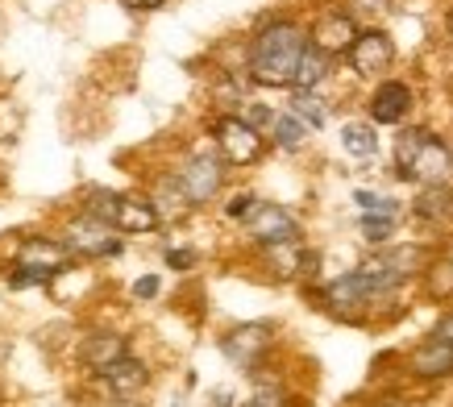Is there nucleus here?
I'll return each instance as SVG.
<instances>
[{
  "label": "nucleus",
  "instance_id": "obj_20",
  "mask_svg": "<svg viewBox=\"0 0 453 407\" xmlns=\"http://www.w3.org/2000/svg\"><path fill=\"white\" fill-rule=\"evenodd\" d=\"M449 200H453V191L441 183V188H425L420 191V200H416V217H445L449 212Z\"/></svg>",
  "mask_w": 453,
  "mask_h": 407
},
{
  "label": "nucleus",
  "instance_id": "obj_23",
  "mask_svg": "<svg viewBox=\"0 0 453 407\" xmlns=\"http://www.w3.org/2000/svg\"><path fill=\"white\" fill-rule=\"evenodd\" d=\"M275 117H279V112H271L266 104H254V100H250L246 112H242V121L254 125V129H262V125H275Z\"/></svg>",
  "mask_w": 453,
  "mask_h": 407
},
{
  "label": "nucleus",
  "instance_id": "obj_6",
  "mask_svg": "<svg viewBox=\"0 0 453 407\" xmlns=\"http://www.w3.org/2000/svg\"><path fill=\"white\" fill-rule=\"evenodd\" d=\"M220 179H225V166H220V158H212V154H196V158H188V166L179 171V183H183V191H188L192 204L212 200L220 191Z\"/></svg>",
  "mask_w": 453,
  "mask_h": 407
},
{
  "label": "nucleus",
  "instance_id": "obj_5",
  "mask_svg": "<svg viewBox=\"0 0 453 407\" xmlns=\"http://www.w3.org/2000/svg\"><path fill=\"white\" fill-rule=\"evenodd\" d=\"M71 254H88V258H104V254H117L121 250V237H112V225L109 220H96V217H80L71 220L67 229V242H63Z\"/></svg>",
  "mask_w": 453,
  "mask_h": 407
},
{
  "label": "nucleus",
  "instance_id": "obj_9",
  "mask_svg": "<svg viewBox=\"0 0 453 407\" xmlns=\"http://www.w3.org/2000/svg\"><path fill=\"white\" fill-rule=\"evenodd\" d=\"M354 42H357V29L349 13H325L312 29V46L325 50V55H349Z\"/></svg>",
  "mask_w": 453,
  "mask_h": 407
},
{
  "label": "nucleus",
  "instance_id": "obj_14",
  "mask_svg": "<svg viewBox=\"0 0 453 407\" xmlns=\"http://www.w3.org/2000/svg\"><path fill=\"white\" fill-rule=\"evenodd\" d=\"M325 299H329L333 308H342V312H354V308H362V303H371L374 291H371V283H366V274L349 271V274H342L337 283H329Z\"/></svg>",
  "mask_w": 453,
  "mask_h": 407
},
{
  "label": "nucleus",
  "instance_id": "obj_21",
  "mask_svg": "<svg viewBox=\"0 0 453 407\" xmlns=\"http://www.w3.org/2000/svg\"><path fill=\"white\" fill-rule=\"evenodd\" d=\"M291 112H296L308 129H320V125H325V104H320L316 96H308V92H300L296 100H291Z\"/></svg>",
  "mask_w": 453,
  "mask_h": 407
},
{
  "label": "nucleus",
  "instance_id": "obj_8",
  "mask_svg": "<svg viewBox=\"0 0 453 407\" xmlns=\"http://www.w3.org/2000/svg\"><path fill=\"white\" fill-rule=\"evenodd\" d=\"M220 349H225V357L237 362V366H254L262 353L271 349V325H242V328H234L229 337L220 341Z\"/></svg>",
  "mask_w": 453,
  "mask_h": 407
},
{
  "label": "nucleus",
  "instance_id": "obj_15",
  "mask_svg": "<svg viewBox=\"0 0 453 407\" xmlns=\"http://www.w3.org/2000/svg\"><path fill=\"white\" fill-rule=\"evenodd\" d=\"M104 382H109V391H112V395L129 399V395H138L142 387H146V366H142L138 357H129V353H125L121 362L104 366Z\"/></svg>",
  "mask_w": 453,
  "mask_h": 407
},
{
  "label": "nucleus",
  "instance_id": "obj_24",
  "mask_svg": "<svg viewBox=\"0 0 453 407\" xmlns=\"http://www.w3.org/2000/svg\"><path fill=\"white\" fill-rule=\"evenodd\" d=\"M387 0H349V17H383Z\"/></svg>",
  "mask_w": 453,
  "mask_h": 407
},
{
  "label": "nucleus",
  "instance_id": "obj_2",
  "mask_svg": "<svg viewBox=\"0 0 453 407\" xmlns=\"http://www.w3.org/2000/svg\"><path fill=\"white\" fill-rule=\"evenodd\" d=\"M395 166L399 175L420 183V188H441V183H449L453 154L428 129H403L395 142Z\"/></svg>",
  "mask_w": 453,
  "mask_h": 407
},
{
  "label": "nucleus",
  "instance_id": "obj_22",
  "mask_svg": "<svg viewBox=\"0 0 453 407\" xmlns=\"http://www.w3.org/2000/svg\"><path fill=\"white\" fill-rule=\"evenodd\" d=\"M254 208H258V200H254L250 191H237L234 200L225 204V217H229V220H250V212H254Z\"/></svg>",
  "mask_w": 453,
  "mask_h": 407
},
{
  "label": "nucleus",
  "instance_id": "obj_4",
  "mask_svg": "<svg viewBox=\"0 0 453 407\" xmlns=\"http://www.w3.org/2000/svg\"><path fill=\"white\" fill-rule=\"evenodd\" d=\"M246 229L254 242L262 245H288V242H300V220L291 217L283 204H258L254 212H250Z\"/></svg>",
  "mask_w": 453,
  "mask_h": 407
},
{
  "label": "nucleus",
  "instance_id": "obj_3",
  "mask_svg": "<svg viewBox=\"0 0 453 407\" xmlns=\"http://www.w3.org/2000/svg\"><path fill=\"white\" fill-rule=\"evenodd\" d=\"M217 146H220V158L234 166H246V163H258L262 158V137L254 125H246L242 117H225L217 121Z\"/></svg>",
  "mask_w": 453,
  "mask_h": 407
},
{
  "label": "nucleus",
  "instance_id": "obj_28",
  "mask_svg": "<svg viewBox=\"0 0 453 407\" xmlns=\"http://www.w3.org/2000/svg\"><path fill=\"white\" fill-rule=\"evenodd\" d=\"M437 337L453 341V312H449V316H445V320H441V325H437Z\"/></svg>",
  "mask_w": 453,
  "mask_h": 407
},
{
  "label": "nucleus",
  "instance_id": "obj_16",
  "mask_svg": "<svg viewBox=\"0 0 453 407\" xmlns=\"http://www.w3.org/2000/svg\"><path fill=\"white\" fill-rule=\"evenodd\" d=\"M125 357V341L121 337H88V345H83V362L88 366H96V370H104V366H112V362H121Z\"/></svg>",
  "mask_w": 453,
  "mask_h": 407
},
{
  "label": "nucleus",
  "instance_id": "obj_26",
  "mask_svg": "<svg viewBox=\"0 0 453 407\" xmlns=\"http://www.w3.org/2000/svg\"><path fill=\"white\" fill-rule=\"evenodd\" d=\"M134 296H138V299H154V296H158V279H154V274L138 279V283H134Z\"/></svg>",
  "mask_w": 453,
  "mask_h": 407
},
{
  "label": "nucleus",
  "instance_id": "obj_30",
  "mask_svg": "<svg viewBox=\"0 0 453 407\" xmlns=\"http://www.w3.org/2000/svg\"><path fill=\"white\" fill-rule=\"evenodd\" d=\"M387 407H425V403H387Z\"/></svg>",
  "mask_w": 453,
  "mask_h": 407
},
{
  "label": "nucleus",
  "instance_id": "obj_17",
  "mask_svg": "<svg viewBox=\"0 0 453 407\" xmlns=\"http://www.w3.org/2000/svg\"><path fill=\"white\" fill-rule=\"evenodd\" d=\"M342 146H345V154H354V158H371L374 150H379V134H374L366 121H349L342 129Z\"/></svg>",
  "mask_w": 453,
  "mask_h": 407
},
{
  "label": "nucleus",
  "instance_id": "obj_1",
  "mask_svg": "<svg viewBox=\"0 0 453 407\" xmlns=\"http://www.w3.org/2000/svg\"><path fill=\"white\" fill-rule=\"evenodd\" d=\"M303 50H308V38H303L300 26L271 21L250 46V75L266 88H288V83H296Z\"/></svg>",
  "mask_w": 453,
  "mask_h": 407
},
{
  "label": "nucleus",
  "instance_id": "obj_11",
  "mask_svg": "<svg viewBox=\"0 0 453 407\" xmlns=\"http://www.w3.org/2000/svg\"><path fill=\"white\" fill-rule=\"evenodd\" d=\"M67 258H71L67 245H63V242H42V237L26 242V245H21V254H17V262H21L26 271H42V274H50V279L67 266Z\"/></svg>",
  "mask_w": 453,
  "mask_h": 407
},
{
  "label": "nucleus",
  "instance_id": "obj_25",
  "mask_svg": "<svg viewBox=\"0 0 453 407\" xmlns=\"http://www.w3.org/2000/svg\"><path fill=\"white\" fill-rule=\"evenodd\" d=\"M192 262V250H166V266H175V271H188Z\"/></svg>",
  "mask_w": 453,
  "mask_h": 407
},
{
  "label": "nucleus",
  "instance_id": "obj_27",
  "mask_svg": "<svg viewBox=\"0 0 453 407\" xmlns=\"http://www.w3.org/2000/svg\"><path fill=\"white\" fill-rule=\"evenodd\" d=\"M246 407H283V395H279V391H258Z\"/></svg>",
  "mask_w": 453,
  "mask_h": 407
},
{
  "label": "nucleus",
  "instance_id": "obj_12",
  "mask_svg": "<svg viewBox=\"0 0 453 407\" xmlns=\"http://www.w3.org/2000/svg\"><path fill=\"white\" fill-rule=\"evenodd\" d=\"M412 370L420 374V379H441V374H449L453 370V341H445V337L433 333V337L412 353Z\"/></svg>",
  "mask_w": 453,
  "mask_h": 407
},
{
  "label": "nucleus",
  "instance_id": "obj_19",
  "mask_svg": "<svg viewBox=\"0 0 453 407\" xmlns=\"http://www.w3.org/2000/svg\"><path fill=\"white\" fill-rule=\"evenodd\" d=\"M271 137H275L283 150H296V146H303V137H308V125H303L296 112H279L275 125H271Z\"/></svg>",
  "mask_w": 453,
  "mask_h": 407
},
{
  "label": "nucleus",
  "instance_id": "obj_13",
  "mask_svg": "<svg viewBox=\"0 0 453 407\" xmlns=\"http://www.w3.org/2000/svg\"><path fill=\"white\" fill-rule=\"evenodd\" d=\"M158 225V208L154 200H142V196H121L117 204V217H112V229L121 233H150Z\"/></svg>",
  "mask_w": 453,
  "mask_h": 407
},
{
  "label": "nucleus",
  "instance_id": "obj_10",
  "mask_svg": "<svg viewBox=\"0 0 453 407\" xmlns=\"http://www.w3.org/2000/svg\"><path fill=\"white\" fill-rule=\"evenodd\" d=\"M408 109H412V88L399 80H387L374 88L371 96V117L374 125H399L403 117H408Z\"/></svg>",
  "mask_w": 453,
  "mask_h": 407
},
{
  "label": "nucleus",
  "instance_id": "obj_7",
  "mask_svg": "<svg viewBox=\"0 0 453 407\" xmlns=\"http://www.w3.org/2000/svg\"><path fill=\"white\" fill-rule=\"evenodd\" d=\"M391 58H395L391 38H387L383 29H366V34H357L354 50H349V67L371 80V75H383V71L391 67Z\"/></svg>",
  "mask_w": 453,
  "mask_h": 407
},
{
  "label": "nucleus",
  "instance_id": "obj_29",
  "mask_svg": "<svg viewBox=\"0 0 453 407\" xmlns=\"http://www.w3.org/2000/svg\"><path fill=\"white\" fill-rule=\"evenodd\" d=\"M125 4H129V9H158L163 0H125Z\"/></svg>",
  "mask_w": 453,
  "mask_h": 407
},
{
  "label": "nucleus",
  "instance_id": "obj_18",
  "mask_svg": "<svg viewBox=\"0 0 453 407\" xmlns=\"http://www.w3.org/2000/svg\"><path fill=\"white\" fill-rule=\"evenodd\" d=\"M329 75V55L325 50H316L312 42H308V50H303V58H300V71H296V88H316V83Z\"/></svg>",
  "mask_w": 453,
  "mask_h": 407
}]
</instances>
